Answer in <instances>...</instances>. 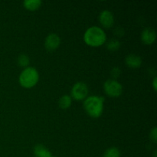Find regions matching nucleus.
Returning a JSON list of instances; mask_svg holds the SVG:
<instances>
[{
    "instance_id": "f257e3e1",
    "label": "nucleus",
    "mask_w": 157,
    "mask_h": 157,
    "mask_svg": "<svg viewBox=\"0 0 157 157\" xmlns=\"http://www.w3.org/2000/svg\"><path fill=\"white\" fill-rule=\"evenodd\" d=\"M84 40L90 46H100L105 42L106 34L101 28L92 26L85 32Z\"/></svg>"
},
{
    "instance_id": "f03ea898",
    "label": "nucleus",
    "mask_w": 157,
    "mask_h": 157,
    "mask_svg": "<svg viewBox=\"0 0 157 157\" xmlns=\"http://www.w3.org/2000/svg\"><path fill=\"white\" fill-rule=\"evenodd\" d=\"M104 101L102 97L90 96L84 101V109L92 117H99L104 109Z\"/></svg>"
},
{
    "instance_id": "7ed1b4c3",
    "label": "nucleus",
    "mask_w": 157,
    "mask_h": 157,
    "mask_svg": "<svg viewBox=\"0 0 157 157\" xmlns=\"http://www.w3.org/2000/svg\"><path fill=\"white\" fill-rule=\"evenodd\" d=\"M39 78L38 71L32 67H25L19 76V82L22 87L30 88L37 84Z\"/></svg>"
},
{
    "instance_id": "20e7f679",
    "label": "nucleus",
    "mask_w": 157,
    "mask_h": 157,
    "mask_svg": "<svg viewBox=\"0 0 157 157\" xmlns=\"http://www.w3.org/2000/svg\"><path fill=\"white\" fill-rule=\"evenodd\" d=\"M104 90L110 97H118L122 94L123 87L116 80H107L104 83Z\"/></svg>"
},
{
    "instance_id": "39448f33",
    "label": "nucleus",
    "mask_w": 157,
    "mask_h": 157,
    "mask_svg": "<svg viewBox=\"0 0 157 157\" xmlns=\"http://www.w3.org/2000/svg\"><path fill=\"white\" fill-rule=\"evenodd\" d=\"M88 93V88L85 83L78 82L73 86L71 89V95L73 98L78 101L84 100Z\"/></svg>"
},
{
    "instance_id": "423d86ee",
    "label": "nucleus",
    "mask_w": 157,
    "mask_h": 157,
    "mask_svg": "<svg viewBox=\"0 0 157 157\" xmlns=\"http://www.w3.org/2000/svg\"><path fill=\"white\" fill-rule=\"evenodd\" d=\"M60 43H61L60 37L57 34L52 33L48 35L47 38H45L44 45L47 50L54 51L59 46Z\"/></svg>"
},
{
    "instance_id": "0eeeda50",
    "label": "nucleus",
    "mask_w": 157,
    "mask_h": 157,
    "mask_svg": "<svg viewBox=\"0 0 157 157\" xmlns=\"http://www.w3.org/2000/svg\"><path fill=\"white\" fill-rule=\"evenodd\" d=\"M99 20L101 24L105 28H110L114 22L113 14L109 10H104L101 12L100 14Z\"/></svg>"
},
{
    "instance_id": "6e6552de",
    "label": "nucleus",
    "mask_w": 157,
    "mask_h": 157,
    "mask_svg": "<svg viewBox=\"0 0 157 157\" xmlns=\"http://www.w3.org/2000/svg\"><path fill=\"white\" fill-rule=\"evenodd\" d=\"M156 32L152 28H146L142 32L141 35V39L144 43L147 44H151L154 42L156 40Z\"/></svg>"
},
{
    "instance_id": "1a4fd4ad",
    "label": "nucleus",
    "mask_w": 157,
    "mask_h": 157,
    "mask_svg": "<svg viewBox=\"0 0 157 157\" xmlns=\"http://www.w3.org/2000/svg\"><path fill=\"white\" fill-rule=\"evenodd\" d=\"M126 64L130 67L132 68H137L140 67L142 64V59L138 55H134V54H130L127 56L125 59Z\"/></svg>"
},
{
    "instance_id": "9d476101",
    "label": "nucleus",
    "mask_w": 157,
    "mask_h": 157,
    "mask_svg": "<svg viewBox=\"0 0 157 157\" xmlns=\"http://www.w3.org/2000/svg\"><path fill=\"white\" fill-rule=\"evenodd\" d=\"M34 153L36 156V157H51L52 154H51L50 151L44 147L43 145L38 144V145L35 146L34 148Z\"/></svg>"
},
{
    "instance_id": "9b49d317",
    "label": "nucleus",
    "mask_w": 157,
    "mask_h": 157,
    "mask_svg": "<svg viewBox=\"0 0 157 157\" xmlns=\"http://www.w3.org/2000/svg\"><path fill=\"white\" fill-rule=\"evenodd\" d=\"M25 7L29 10H35L38 9L41 5V1L40 0H25L23 2Z\"/></svg>"
},
{
    "instance_id": "f8f14e48",
    "label": "nucleus",
    "mask_w": 157,
    "mask_h": 157,
    "mask_svg": "<svg viewBox=\"0 0 157 157\" xmlns=\"http://www.w3.org/2000/svg\"><path fill=\"white\" fill-rule=\"evenodd\" d=\"M71 104V98L68 95H63L59 100V107L62 109H67L69 107Z\"/></svg>"
},
{
    "instance_id": "ddd939ff",
    "label": "nucleus",
    "mask_w": 157,
    "mask_h": 157,
    "mask_svg": "<svg viewBox=\"0 0 157 157\" xmlns=\"http://www.w3.org/2000/svg\"><path fill=\"white\" fill-rule=\"evenodd\" d=\"M103 157H121V152L116 147L107 149Z\"/></svg>"
},
{
    "instance_id": "4468645a",
    "label": "nucleus",
    "mask_w": 157,
    "mask_h": 157,
    "mask_svg": "<svg viewBox=\"0 0 157 157\" xmlns=\"http://www.w3.org/2000/svg\"><path fill=\"white\" fill-rule=\"evenodd\" d=\"M121 46V43L117 39H111L107 44V48L110 51H117Z\"/></svg>"
},
{
    "instance_id": "2eb2a0df",
    "label": "nucleus",
    "mask_w": 157,
    "mask_h": 157,
    "mask_svg": "<svg viewBox=\"0 0 157 157\" xmlns=\"http://www.w3.org/2000/svg\"><path fill=\"white\" fill-rule=\"evenodd\" d=\"M18 63L21 67H27L29 64V58L25 54H21L18 56Z\"/></svg>"
},
{
    "instance_id": "dca6fc26",
    "label": "nucleus",
    "mask_w": 157,
    "mask_h": 157,
    "mask_svg": "<svg viewBox=\"0 0 157 157\" xmlns=\"http://www.w3.org/2000/svg\"><path fill=\"white\" fill-rule=\"evenodd\" d=\"M121 71L120 70L119 67H113V68L111 70V72H110L112 78H113V80H115L117 79V78H119L120 75H121Z\"/></svg>"
},
{
    "instance_id": "f3484780",
    "label": "nucleus",
    "mask_w": 157,
    "mask_h": 157,
    "mask_svg": "<svg viewBox=\"0 0 157 157\" xmlns=\"http://www.w3.org/2000/svg\"><path fill=\"white\" fill-rule=\"evenodd\" d=\"M150 139L153 141L154 143H156L157 140V129L156 127H153V130L150 132Z\"/></svg>"
},
{
    "instance_id": "a211bd4d",
    "label": "nucleus",
    "mask_w": 157,
    "mask_h": 157,
    "mask_svg": "<svg viewBox=\"0 0 157 157\" xmlns=\"http://www.w3.org/2000/svg\"><path fill=\"white\" fill-rule=\"evenodd\" d=\"M121 32H122L123 34H124V30H123L122 29H121V28L120 27H118V28H117L116 29V30H115V34H116L117 35H118V36H122V34L121 33Z\"/></svg>"
},
{
    "instance_id": "6ab92c4d",
    "label": "nucleus",
    "mask_w": 157,
    "mask_h": 157,
    "mask_svg": "<svg viewBox=\"0 0 157 157\" xmlns=\"http://www.w3.org/2000/svg\"><path fill=\"white\" fill-rule=\"evenodd\" d=\"M156 77H155L154 79H153V87H154V90H156Z\"/></svg>"
},
{
    "instance_id": "aec40b11",
    "label": "nucleus",
    "mask_w": 157,
    "mask_h": 157,
    "mask_svg": "<svg viewBox=\"0 0 157 157\" xmlns=\"http://www.w3.org/2000/svg\"><path fill=\"white\" fill-rule=\"evenodd\" d=\"M156 150H155V151H154V157H156Z\"/></svg>"
},
{
    "instance_id": "412c9836",
    "label": "nucleus",
    "mask_w": 157,
    "mask_h": 157,
    "mask_svg": "<svg viewBox=\"0 0 157 157\" xmlns=\"http://www.w3.org/2000/svg\"><path fill=\"white\" fill-rule=\"evenodd\" d=\"M51 157H55V156H51Z\"/></svg>"
}]
</instances>
